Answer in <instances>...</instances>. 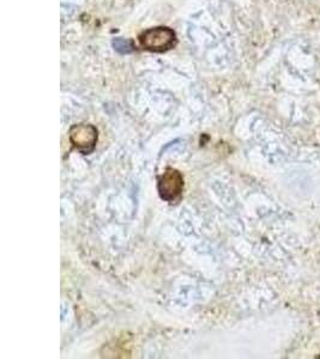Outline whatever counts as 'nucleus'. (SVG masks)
I'll use <instances>...</instances> for the list:
<instances>
[{"instance_id": "3", "label": "nucleus", "mask_w": 320, "mask_h": 359, "mask_svg": "<svg viewBox=\"0 0 320 359\" xmlns=\"http://www.w3.org/2000/svg\"><path fill=\"white\" fill-rule=\"evenodd\" d=\"M182 189H184V177L177 169L168 168L159 177L157 191H159L162 201H167V203L177 201L180 198Z\"/></svg>"}, {"instance_id": "2", "label": "nucleus", "mask_w": 320, "mask_h": 359, "mask_svg": "<svg viewBox=\"0 0 320 359\" xmlns=\"http://www.w3.org/2000/svg\"><path fill=\"white\" fill-rule=\"evenodd\" d=\"M98 130L91 123H79L71 127L69 138L74 149L82 152L83 155H89L94 151L98 143Z\"/></svg>"}, {"instance_id": "4", "label": "nucleus", "mask_w": 320, "mask_h": 359, "mask_svg": "<svg viewBox=\"0 0 320 359\" xmlns=\"http://www.w3.org/2000/svg\"><path fill=\"white\" fill-rule=\"evenodd\" d=\"M112 45L114 47L115 50L120 54L132 53L135 50V46L132 43L131 40L128 39H123V37H118L114 39Z\"/></svg>"}, {"instance_id": "1", "label": "nucleus", "mask_w": 320, "mask_h": 359, "mask_svg": "<svg viewBox=\"0 0 320 359\" xmlns=\"http://www.w3.org/2000/svg\"><path fill=\"white\" fill-rule=\"evenodd\" d=\"M140 45L152 53H164L177 45V35L167 27L145 30L140 36Z\"/></svg>"}]
</instances>
